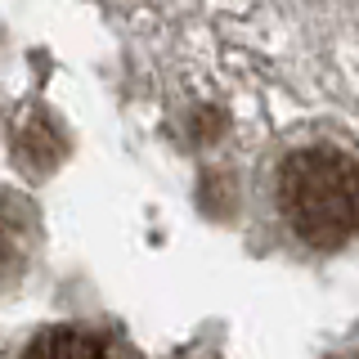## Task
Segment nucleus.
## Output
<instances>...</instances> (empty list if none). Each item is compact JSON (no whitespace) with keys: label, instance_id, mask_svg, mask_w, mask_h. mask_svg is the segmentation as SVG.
Masks as SVG:
<instances>
[{"label":"nucleus","instance_id":"f257e3e1","mask_svg":"<svg viewBox=\"0 0 359 359\" xmlns=\"http://www.w3.org/2000/svg\"><path fill=\"white\" fill-rule=\"evenodd\" d=\"M283 211L310 247H341L359 233V166L337 149H301L287 157Z\"/></svg>","mask_w":359,"mask_h":359},{"label":"nucleus","instance_id":"f03ea898","mask_svg":"<svg viewBox=\"0 0 359 359\" xmlns=\"http://www.w3.org/2000/svg\"><path fill=\"white\" fill-rule=\"evenodd\" d=\"M22 359H112V351L99 341L95 332L81 328H50L27 346Z\"/></svg>","mask_w":359,"mask_h":359}]
</instances>
